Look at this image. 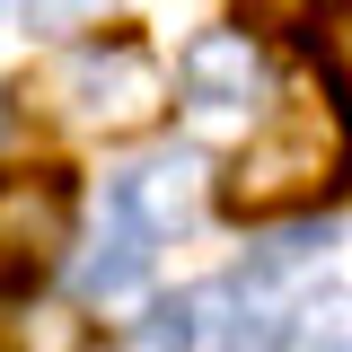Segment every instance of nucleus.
I'll return each instance as SVG.
<instances>
[{
	"mask_svg": "<svg viewBox=\"0 0 352 352\" xmlns=\"http://www.w3.org/2000/svg\"><path fill=\"white\" fill-rule=\"evenodd\" d=\"M106 203L141 238H176V229H194V212H203V159L194 150H159V159H141V168L115 176Z\"/></svg>",
	"mask_w": 352,
	"mask_h": 352,
	"instance_id": "obj_5",
	"label": "nucleus"
},
{
	"mask_svg": "<svg viewBox=\"0 0 352 352\" xmlns=\"http://www.w3.org/2000/svg\"><path fill=\"white\" fill-rule=\"evenodd\" d=\"M344 124H335V106H273L256 132H247V150L229 159L220 176V194H229V212L238 220H282V212H308L335 176H344Z\"/></svg>",
	"mask_w": 352,
	"mask_h": 352,
	"instance_id": "obj_1",
	"label": "nucleus"
},
{
	"mask_svg": "<svg viewBox=\"0 0 352 352\" xmlns=\"http://www.w3.org/2000/svg\"><path fill=\"white\" fill-rule=\"evenodd\" d=\"M62 247H71V176L0 168V300H27Z\"/></svg>",
	"mask_w": 352,
	"mask_h": 352,
	"instance_id": "obj_3",
	"label": "nucleus"
},
{
	"mask_svg": "<svg viewBox=\"0 0 352 352\" xmlns=\"http://www.w3.org/2000/svg\"><path fill=\"white\" fill-rule=\"evenodd\" d=\"M150 247H159V238H141L132 220H115V238H106L97 256H80V300H88V308L132 300V291L150 282Z\"/></svg>",
	"mask_w": 352,
	"mask_h": 352,
	"instance_id": "obj_6",
	"label": "nucleus"
},
{
	"mask_svg": "<svg viewBox=\"0 0 352 352\" xmlns=\"http://www.w3.org/2000/svg\"><path fill=\"white\" fill-rule=\"evenodd\" d=\"M27 36H80L88 18H106V0H18Z\"/></svg>",
	"mask_w": 352,
	"mask_h": 352,
	"instance_id": "obj_9",
	"label": "nucleus"
},
{
	"mask_svg": "<svg viewBox=\"0 0 352 352\" xmlns=\"http://www.w3.org/2000/svg\"><path fill=\"white\" fill-rule=\"evenodd\" d=\"M44 97L71 115V124H97V132H124V124H150L159 97H168V71L150 62L141 36H97V44H71L53 71H44Z\"/></svg>",
	"mask_w": 352,
	"mask_h": 352,
	"instance_id": "obj_2",
	"label": "nucleus"
},
{
	"mask_svg": "<svg viewBox=\"0 0 352 352\" xmlns=\"http://www.w3.org/2000/svg\"><path fill=\"white\" fill-rule=\"evenodd\" d=\"M132 352H212V335H203V300H194V291L150 300L141 326H132Z\"/></svg>",
	"mask_w": 352,
	"mask_h": 352,
	"instance_id": "obj_7",
	"label": "nucleus"
},
{
	"mask_svg": "<svg viewBox=\"0 0 352 352\" xmlns=\"http://www.w3.org/2000/svg\"><path fill=\"white\" fill-rule=\"evenodd\" d=\"M176 88H185V106H203V115L256 106L264 97V44H256V27H212V36H194L185 53H176Z\"/></svg>",
	"mask_w": 352,
	"mask_h": 352,
	"instance_id": "obj_4",
	"label": "nucleus"
},
{
	"mask_svg": "<svg viewBox=\"0 0 352 352\" xmlns=\"http://www.w3.org/2000/svg\"><path fill=\"white\" fill-rule=\"evenodd\" d=\"M27 352H106V335H97L88 317H62V308H44L36 326H27Z\"/></svg>",
	"mask_w": 352,
	"mask_h": 352,
	"instance_id": "obj_8",
	"label": "nucleus"
},
{
	"mask_svg": "<svg viewBox=\"0 0 352 352\" xmlns=\"http://www.w3.org/2000/svg\"><path fill=\"white\" fill-rule=\"evenodd\" d=\"M238 9H247V27H256V36H273V27H300V18H308V0H238Z\"/></svg>",
	"mask_w": 352,
	"mask_h": 352,
	"instance_id": "obj_10",
	"label": "nucleus"
},
{
	"mask_svg": "<svg viewBox=\"0 0 352 352\" xmlns=\"http://www.w3.org/2000/svg\"><path fill=\"white\" fill-rule=\"evenodd\" d=\"M326 71H335V80L352 88V0H344V18L326 27Z\"/></svg>",
	"mask_w": 352,
	"mask_h": 352,
	"instance_id": "obj_11",
	"label": "nucleus"
}]
</instances>
